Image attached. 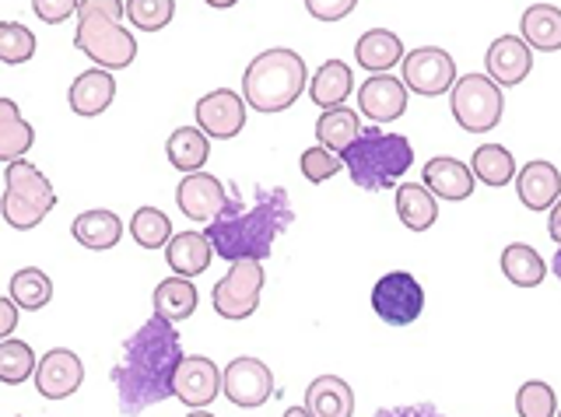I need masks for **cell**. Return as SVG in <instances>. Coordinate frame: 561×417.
<instances>
[{"mask_svg":"<svg viewBox=\"0 0 561 417\" xmlns=\"http://www.w3.org/2000/svg\"><path fill=\"white\" fill-rule=\"evenodd\" d=\"M355 57H358V63L365 67V71L386 74L403 60V43L390 28H373L355 43Z\"/></svg>","mask_w":561,"mask_h":417,"instance_id":"d4e9b609","label":"cell"},{"mask_svg":"<svg viewBox=\"0 0 561 417\" xmlns=\"http://www.w3.org/2000/svg\"><path fill=\"white\" fill-rule=\"evenodd\" d=\"M18 326V305L11 299H0V340H8Z\"/></svg>","mask_w":561,"mask_h":417,"instance_id":"ee69618b","label":"cell"},{"mask_svg":"<svg viewBox=\"0 0 561 417\" xmlns=\"http://www.w3.org/2000/svg\"><path fill=\"white\" fill-rule=\"evenodd\" d=\"M373 309L382 323L390 326H408L421 316V309H425V288L414 274L408 270H393L376 281L373 288Z\"/></svg>","mask_w":561,"mask_h":417,"instance_id":"9c48e42d","label":"cell"},{"mask_svg":"<svg viewBox=\"0 0 561 417\" xmlns=\"http://www.w3.org/2000/svg\"><path fill=\"white\" fill-rule=\"evenodd\" d=\"M502 274L513 281L516 288H537L543 277H548V264L534 246H523V242H513L502 253Z\"/></svg>","mask_w":561,"mask_h":417,"instance_id":"1f68e13d","label":"cell"},{"mask_svg":"<svg viewBox=\"0 0 561 417\" xmlns=\"http://www.w3.org/2000/svg\"><path fill=\"white\" fill-rule=\"evenodd\" d=\"M210 256H215V250H210V242L204 232H180L169 239L165 246V259H169V270L175 277H197L210 267Z\"/></svg>","mask_w":561,"mask_h":417,"instance_id":"7402d4cb","label":"cell"},{"mask_svg":"<svg viewBox=\"0 0 561 417\" xmlns=\"http://www.w3.org/2000/svg\"><path fill=\"white\" fill-rule=\"evenodd\" d=\"M183 361V340L180 329L162 320H148L137 334L123 344V358L113 369L119 410L137 417L154 404L172 396V379Z\"/></svg>","mask_w":561,"mask_h":417,"instance_id":"6da1fadb","label":"cell"},{"mask_svg":"<svg viewBox=\"0 0 561 417\" xmlns=\"http://www.w3.org/2000/svg\"><path fill=\"white\" fill-rule=\"evenodd\" d=\"M302 176L309 179V183H327V179H333L337 172L344 169V162H341V154H333V151H327V148H306L302 151Z\"/></svg>","mask_w":561,"mask_h":417,"instance_id":"ab89813d","label":"cell"},{"mask_svg":"<svg viewBox=\"0 0 561 417\" xmlns=\"http://www.w3.org/2000/svg\"><path fill=\"white\" fill-rule=\"evenodd\" d=\"M221 393V372L218 364L204 358V355H183L180 369H175V379H172V396L183 399L186 407L193 410H204L218 399Z\"/></svg>","mask_w":561,"mask_h":417,"instance_id":"7c38bea8","label":"cell"},{"mask_svg":"<svg viewBox=\"0 0 561 417\" xmlns=\"http://www.w3.org/2000/svg\"><path fill=\"white\" fill-rule=\"evenodd\" d=\"M358 109L373 124H393L408 113V84L393 74H373L358 89Z\"/></svg>","mask_w":561,"mask_h":417,"instance_id":"2e32d148","label":"cell"},{"mask_svg":"<svg viewBox=\"0 0 561 417\" xmlns=\"http://www.w3.org/2000/svg\"><path fill=\"white\" fill-rule=\"evenodd\" d=\"M516 189H519L523 207H530V211H548V207L561 197V172L551 162L537 159L519 169Z\"/></svg>","mask_w":561,"mask_h":417,"instance_id":"d6986e66","label":"cell"},{"mask_svg":"<svg viewBox=\"0 0 561 417\" xmlns=\"http://www.w3.org/2000/svg\"><path fill=\"white\" fill-rule=\"evenodd\" d=\"M84 382V361L67 351V347H53L43 361L35 364V390L46 399H67L81 390Z\"/></svg>","mask_w":561,"mask_h":417,"instance_id":"5bb4252c","label":"cell"},{"mask_svg":"<svg viewBox=\"0 0 561 417\" xmlns=\"http://www.w3.org/2000/svg\"><path fill=\"white\" fill-rule=\"evenodd\" d=\"M186 417H215L210 410H193V414H186Z\"/></svg>","mask_w":561,"mask_h":417,"instance_id":"681fc988","label":"cell"},{"mask_svg":"<svg viewBox=\"0 0 561 417\" xmlns=\"http://www.w3.org/2000/svg\"><path fill=\"white\" fill-rule=\"evenodd\" d=\"M554 407H558L554 390L548 386V382H540V379L523 382L519 393H516L519 417H554Z\"/></svg>","mask_w":561,"mask_h":417,"instance_id":"f35d334b","label":"cell"},{"mask_svg":"<svg viewBox=\"0 0 561 417\" xmlns=\"http://www.w3.org/2000/svg\"><path fill=\"white\" fill-rule=\"evenodd\" d=\"M175 204L190 221H215L228 204H232V189H225L221 179L207 176V172H186L183 183L175 186Z\"/></svg>","mask_w":561,"mask_h":417,"instance_id":"4fadbf2b","label":"cell"},{"mask_svg":"<svg viewBox=\"0 0 561 417\" xmlns=\"http://www.w3.org/2000/svg\"><path fill=\"white\" fill-rule=\"evenodd\" d=\"M358 0H306V8L316 22H341L355 11Z\"/></svg>","mask_w":561,"mask_h":417,"instance_id":"60d3db41","label":"cell"},{"mask_svg":"<svg viewBox=\"0 0 561 417\" xmlns=\"http://www.w3.org/2000/svg\"><path fill=\"white\" fill-rule=\"evenodd\" d=\"M263 291V267L260 259H236L221 281L215 285V312L221 320H250L260 305Z\"/></svg>","mask_w":561,"mask_h":417,"instance_id":"ba28073f","label":"cell"},{"mask_svg":"<svg viewBox=\"0 0 561 417\" xmlns=\"http://www.w3.org/2000/svg\"><path fill=\"white\" fill-rule=\"evenodd\" d=\"M403 84L417 95H446L456 84V60L438 46L403 54Z\"/></svg>","mask_w":561,"mask_h":417,"instance_id":"30bf717a","label":"cell"},{"mask_svg":"<svg viewBox=\"0 0 561 417\" xmlns=\"http://www.w3.org/2000/svg\"><path fill=\"white\" fill-rule=\"evenodd\" d=\"M221 390L236 407L256 410L274 396V375L260 358H236L221 375Z\"/></svg>","mask_w":561,"mask_h":417,"instance_id":"8fae6325","label":"cell"},{"mask_svg":"<svg viewBox=\"0 0 561 417\" xmlns=\"http://www.w3.org/2000/svg\"><path fill=\"white\" fill-rule=\"evenodd\" d=\"M207 8H218V11H225V8H236L239 0H204Z\"/></svg>","mask_w":561,"mask_h":417,"instance_id":"bcb514c9","label":"cell"},{"mask_svg":"<svg viewBox=\"0 0 561 417\" xmlns=\"http://www.w3.org/2000/svg\"><path fill=\"white\" fill-rule=\"evenodd\" d=\"M551 270L558 274V281H561V246H558V253H554V264H551Z\"/></svg>","mask_w":561,"mask_h":417,"instance_id":"c3c4849f","label":"cell"},{"mask_svg":"<svg viewBox=\"0 0 561 417\" xmlns=\"http://www.w3.org/2000/svg\"><path fill=\"white\" fill-rule=\"evenodd\" d=\"M35 144V130L25 124L11 99H0V162H18Z\"/></svg>","mask_w":561,"mask_h":417,"instance_id":"f546056e","label":"cell"},{"mask_svg":"<svg viewBox=\"0 0 561 417\" xmlns=\"http://www.w3.org/2000/svg\"><path fill=\"white\" fill-rule=\"evenodd\" d=\"M341 162L351 172V183L362 189H393L397 179L414 165V148L403 134H386L365 127L358 141L351 144Z\"/></svg>","mask_w":561,"mask_h":417,"instance_id":"5b68a950","label":"cell"},{"mask_svg":"<svg viewBox=\"0 0 561 417\" xmlns=\"http://www.w3.org/2000/svg\"><path fill=\"white\" fill-rule=\"evenodd\" d=\"M35 57V36L22 22H0V63L22 67Z\"/></svg>","mask_w":561,"mask_h":417,"instance_id":"74e56055","label":"cell"},{"mask_svg":"<svg viewBox=\"0 0 561 417\" xmlns=\"http://www.w3.org/2000/svg\"><path fill=\"white\" fill-rule=\"evenodd\" d=\"M306 60L295 49H263L260 57L250 60L242 74V99L256 113H280L295 106V99L306 92Z\"/></svg>","mask_w":561,"mask_h":417,"instance_id":"277c9868","label":"cell"},{"mask_svg":"<svg viewBox=\"0 0 561 417\" xmlns=\"http://www.w3.org/2000/svg\"><path fill=\"white\" fill-rule=\"evenodd\" d=\"M453 116L467 134H488L502 124L505 99L502 89L488 74H463L449 89Z\"/></svg>","mask_w":561,"mask_h":417,"instance_id":"52a82bcc","label":"cell"},{"mask_svg":"<svg viewBox=\"0 0 561 417\" xmlns=\"http://www.w3.org/2000/svg\"><path fill=\"white\" fill-rule=\"evenodd\" d=\"M285 417H312V414H309L306 407H288V410H285Z\"/></svg>","mask_w":561,"mask_h":417,"instance_id":"7dc6e473","label":"cell"},{"mask_svg":"<svg viewBox=\"0 0 561 417\" xmlns=\"http://www.w3.org/2000/svg\"><path fill=\"white\" fill-rule=\"evenodd\" d=\"M0 204H4V197H0Z\"/></svg>","mask_w":561,"mask_h":417,"instance_id":"f907efd6","label":"cell"},{"mask_svg":"<svg viewBox=\"0 0 561 417\" xmlns=\"http://www.w3.org/2000/svg\"><path fill=\"white\" fill-rule=\"evenodd\" d=\"M376 417H446V414L432 404H414V407H382Z\"/></svg>","mask_w":561,"mask_h":417,"instance_id":"7bdbcfd3","label":"cell"},{"mask_svg":"<svg viewBox=\"0 0 561 417\" xmlns=\"http://www.w3.org/2000/svg\"><path fill=\"white\" fill-rule=\"evenodd\" d=\"M523 43L540 49V54H554L561 49V8L554 4H534L523 11Z\"/></svg>","mask_w":561,"mask_h":417,"instance_id":"83f0119b","label":"cell"},{"mask_svg":"<svg viewBox=\"0 0 561 417\" xmlns=\"http://www.w3.org/2000/svg\"><path fill=\"white\" fill-rule=\"evenodd\" d=\"M70 235H75L84 250H113L119 235H123V221L116 218V211H105V207H95V211H84L70 224Z\"/></svg>","mask_w":561,"mask_h":417,"instance_id":"cb8c5ba5","label":"cell"},{"mask_svg":"<svg viewBox=\"0 0 561 417\" xmlns=\"http://www.w3.org/2000/svg\"><path fill=\"white\" fill-rule=\"evenodd\" d=\"M169 165L180 172H201L210 159V137L201 127H175L165 141Z\"/></svg>","mask_w":561,"mask_h":417,"instance_id":"4316f807","label":"cell"},{"mask_svg":"<svg viewBox=\"0 0 561 417\" xmlns=\"http://www.w3.org/2000/svg\"><path fill=\"white\" fill-rule=\"evenodd\" d=\"M470 172L484 186H505L516 176V159L505 144H481L470 159Z\"/></svg>","mask_w":561,"mask_h":417,"instance_id":"d6a6232c","label":"cell"},{"mask_svg":"<svg viewBox=\"0 0 561 417\" xmlns=\"http://www.w3.org/2000/svg\"><path fill=\"white\" fill-rule=\"evenodd\" d=\"M53 299V281L35 267H25L11 277V302L25 312H39Z\"/></svg>","mask_w":561,"mask_h":417,"instance_id":"836d02e7","label":"cell"},{"mask_svg":"<svg viewBox=\"0 0 561 417\" xmlns=\"http://www.w3.org/2000/svg\"><path fill=\"white\" fill-rule=\"evenodd\" d=\"M197 127L215 141H232L245 127V99L228 89L207 92L204 99H197Z\"/></svg>","mask_w":561,"mask_h":417,"instance_id":"9a60e30c","label":"cell"},{"mask_svg":"<svg viewBox=\"0 0 561 417\" xmlns=\"http://www.w3.org/2000/svg\"><path fill=\"white\" fill-rule=\"evenodd\" d=\"M123 0H81L75 46L102 71H123L137 60V43L119 25Z\"/></svg>","mask_w":561,"mask_h":417,"instance_id":"3957f363","label":"cell"},{"mask_svg":"<svg viewBox=\"0 0 561 417\" xmlns=\"http://www.w3.org/2000/svg\"><path fill=\"white\" fill-rule=\"evenodd\" d=\"M295 211L288 189L271 186L256 189L253 207H245L239 189H232V204L207 224V242L221 259H267L274 242L291 229Z\"/></svg>","mask_w":561,"mask_h":417,"instance_id":"7a4b0ae2","label":"cell"},{"mask_svg":"<svg viewBox=\"0 0 561 417\" xmlns=\"http://www.w3.org/2000/svg\"><path fill=\"white\" fill-rule=\"evenodd\" d=\"M113 99H116V78L110 71H102V67L78 74L75 84H70V92H67L70 109H75L78 116H84V119L102 116L105 109L113 106Z\"/></svg>","mask_w":561,"mask_h":417,"instance_id":"ac0fdd59","label":"cell"},{"mask_svg":"<svg viewBox=\"0 0 561 417\" xmlns=\"http://www.w3.org/2000/svg\"><path fill=\"white\" fill-rule=\"evenodd\" d=\"M123 14L140 32H162L175 14V0H127Z\"/></svg>","mask_w":561,"mask_h":417,"instance_id":"8d00e7d4","label":"cell"},{"mask_svg":"<svg viewBox=\"0 0 561 417\" xmlns=\"http://www.w3.org/2000/svg\"><path fill=\"white\" fill-rule=\"evenodd\" d=\"M130 235L140 250H162L172 239V221L158 207H140L130 218Z\"/></svg>","mask_w":561,"mask_h":417,"instance_id":"e575fe53","label":"cell"},{"mask_svg":"<svg viewBox=\"0 0 561 417\" xmlns=\"http://www.w3.org/2000/svg\"><path fill=\"white\" fill-rule=\"evenodd\" d=\"M351 89H355V78H351L347 63L327 60L320 71H316V78L309 81V99L323 109H337V106H344Z\"/></svg>","mask_w":561,"mask_h":417,"instance_id":"f1b7e54d","label":"cell"},{"mask_svg":"<svg viewBox=\"0 0 561 417\" xmlns=\"http://www.w3.org/2000/svg\"><path fill=\"white\" fill-rule=\"evenodd\" d=\"M4 183L8 186H4L0 215H4V221L14 232H28L35 224H43V218L57 207V189H53V183L25 159L8 165Z\"/></svg>","mask_w":561,"mask_h":417,"instance_id":"8992f818","label":"cell"},{"mask_svg":"<svg viewBox=\"0 0 561 417\" xmlns=\"http://www.w3.org/2000/svg\"><path fill=\"white\" fill-rule=\"evenodd\" d=\"M306 410L312 417H351L355 414V393L337 375H320L306 390Z\"/></svg>","mask_w":561,"mask_h":417,"instance_id":"44dd1931","label":"cell"},{"mask_svg":"<svg viewBox=\"0 0 561 417\" xmlns=\"http://www.w3.org/2000/svg\"><path fill=\"white\" fill-rule=\"evenodd\" d=\"M397 215L411 232H428L438 218L435 194L425 183H400L397 186Z\"/></svg>","mask_w":561,"mask_h":417,"instance_id":"484cf974","label":"cell"},{"mask_svg":"<svg viewBox=\"0 0 561 417\" xmlns=\"http://www.w3.org/2000/svg\"><path fill=\"white\" fill-rule=\"evenodd\" d=\"M488 78L499 84H505V89H513V84L526 81V74L534 71V54L530 46H526L519 36H499L495 43L488 46Z\"/></svg>","mask_w":561,"mask_h":417,"instance_id":"e0dca14e","label":"cell"},{"mask_svg":"<svg viewBox=\"0 0 561 417\" xmlns=\"http://www.w3.org/2000/svg\"><path fill=\"white\" fill-rule=\"evenodd\" d=\"M421 179H425V186L432 189L435 197L443 200H467L473 194V172L470 165H463L460 159H432L425 162V172H421Z\"/></svg>","mask_w":561,"mask_h":417,"instance_id":"ffe728a7","label":"cell"},{"mask_svg":"<svg viewBox=\"0 0 561 417\" xmlns=\"http://www.w3.org/2000/svg\"><path fill=\"white\" fill-rule=\"evenodd\" d=\"M35 351L25 344V340H0V382H8V386H18V382H25L28 375H35Z\"/></svg>","mask_w":561,"mask_h":417,"instance_id":"d590c367","label":"cell"},{"mask_svg":"<svg viewBox=\"0 0 561 417\" xmlns=\"http://www.w3.org/2000/svg\"><path fill=\"white\" fill-rule=\"evenodd\" d=\"M548 232H551V239L561 246V197L551 204V221H548Z\"/></svg>","mask_w":561,"mask_h":417,"instance_id":"f6af8a7d","label":"cell"},{"mask_svg":"<svg viewBox=\"0 0 561 417\" xmlns=\"http://www.w3.org/2000/svg\"><path fill=\"white\" fill-rule=\"evenodd\" d=\"M154 320L162 323H183L197 312V288L190 285V277H165L151 294Z\"/></svg>","mask_w":561,"mask_h":417,"instance_id":"603a6c76","label":"cell"},{"mask_svg":"<svg viewBox=\"0 0 561 417\" xmlns=\"http://www.w3.org/2000/svg\"><path fill=\"white\" fill-rule=\"evenodd\" d=\"M358 113H351L344 106L337 109H323V116L316 119V141H320V148L333 151V154H344L351 144L358 141Z\"/></svg>","mask_w":561,"mask_h":417,"instance_id":"4dcf8cb0","label":"cell"},{"mask_svg":"<svg viewBox=\"0 0 561 417\" xmlns=\"http://www.w3.org/2000/svg\"><path fill=\"white\" fill-rule=\"evenodd\" d=\"M78 4L81 0H32V8H35V14L46 22V25H60V22H67L70 14H78Z\"/></svg>","mask_w":561,"mask_h":417,"instance_id":"b9f144b4","label":"cell"}]
</instances>
